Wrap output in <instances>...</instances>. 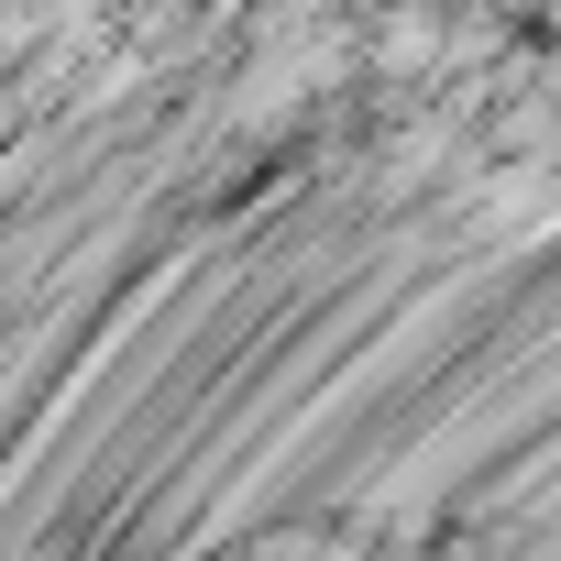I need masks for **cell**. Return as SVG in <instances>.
<instances>
[{
  "instance_id": "cell-1",
  "label": "cell",
  "mask_w": 561,
  "mask_h": 561,
  "mask_svg": "<svg viewBox=\"0 0 561 561\" xmlns=\"http://www.w3.org/2000/svg\"><path fill=\"white\" fill-rule=\"evenodd\" d=\"M430 56H440V12H397V23H375V67L408 78V67H430Z\"/></svg>"
}]
</instances>
